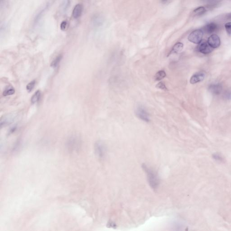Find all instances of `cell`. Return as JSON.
Masks as SVG:
<instances>
[{"instance_id":"obj_7","label":"cell","mask_w":231,"mask_h":231,"mask_svg":"<svg viewBox=\"0 0 231 231\" xmlns=\"http://www.w3.org/2000/svg\"><path fill=\"white\" fill-rule=\"evenodd\" d=\"M83 9V5L80 4H78L75 6L72 12V16L74 19H78L81 16Z\"/></svg>"},{"instance_id":"obj_5","label":"cell","mask_w":231,"mask_h":231,"mask_svg":"<svg viewBox=\"0 0 231 231\" xmlns=\"http://www.w3.org/2000/svg\"><path fill=\"white\" fill-rule=\"evenodd\" d=\"M199 51L204 54H208L212 52L213 48L208 44V42H200L198 48Z\"/></svg>"},{"instance_id":"obj_11","label":"cell","mask_w":231,"mask_h":231,"mask_svg":"<svg viewBox=\"0 0 231 231\" xmlns=\"http://www.w3.org/2000/svg\"><path fill=\"white\" fill-rule=\"evenodd\" d=\"M209 90L213 94L218 95L220 94L222 91V86L220 84L212 85L209 86Z\"/></svg>"},{"instance_id":"obj_20","label":"cell","mask_w":231,"mask_h":231,"mask_svg":"<svg viewBox=\"0 0 231 231\" xmlns=\"http://www.w3.org/2000/svg\"><path fill=\"white\" fill-rule=\"evenodd\" d=\"M35 84H36V81L35 80L32 81L31 82H30L27 85V86H26V89L29 92H31L34 88Z\"/></svg>"},{"instance_id":"obj_13","label":"cell","mask_w":231,"mask_h":231,"mask_svg":"<svg viewBox=\"0 0 231 231\" xmlns=\"http://www.w3.org/2000/svg\"><path fill=\"white\" fill-rule=\"evenodd\" d=\"M14 93H15V89L12 86H10L5 89L3 92V95L4 96H7L12 95Z\"/></svg>"},{"instance_id":"obj_17","label":"cell","mask_w":231,"mask_h":231,"mask_svg":"<svg viewBox=\"0 0 231 231\" xmlns=\"http://www.w3.org/2000/svg\"><path fill=\"white\" fill-rule=\"evenodd\" d=\"M47 7H48V6H46L45 8H43L42 10H41V11L38 13V14L36 15V17H35V19H34V24H36L38 22L39 20H40V19H41L42 17V15L44 14V12H45V11H46Z\"/></svg>"},{"instance_id":"obj_14","label":"cell","mask_w":231,"mask_h":231,"mask_svg":"<svg viewBox=\"0 0 231 231\" xmlns=\"http://www.w3.org/2000/svg\"><path fill=\"white\" fill-rule=\"evenodd\" d=\"M41 94V93L39 90H38L34 93V94L32 96L31 99V102L32 103L34 104L37 103L39 100Z\"/></svg>"},{"instance_id":"obj_3","label":"cell","mask_w":231,"mask_h":231,"mask_svg":"<svg viewBox=\"0 0 231 231\" xmlns=\"http://www.w3.org/2000/svg\"><path fill=\"white\" fill-rule=\"evenodd\" d=\"M135 114L138 118L145 122L150 121V116L149 113L142 106H137L135 110Z\"/></svg>"},{"instance_id":"obj_21","label":"cell","mask_w":231,"mask_h":231,"mask_svg":"<svg viewBox=\"0 0 231 231\" xmlns=\"http://www.w3.org/2000/svg\"><path fill=\"white\" fill-rule=\"evenodd\" d=\"M156 87L157 88L162 89V90H165V91H167L168 90V89H167L165 84L162 82H159V83H158L157 85H156Z\"/></svg>"},{"instance_id":"obj_19","label":"cell","mask_w":231,"mask_h":231,"mask_svg":"<svg viewBox=\"0 0 231 231\" xmlns=\"http://www.w3.org/2000/svg\"><path fill=\"white\" fill-rule=\"evenodd\" d=\"M70 0H64L62 3V10L63 11H66L70 5Z\"/></svg>"},{"instance_id":"obj_23","label":"cell","mask_w":231,"mask_h":231,"mask_svg":"<svg viewBox=\"0 0 231 231\" xmlns=\"http://www.w3.org/2000/svg\"><path fill=\"white\" fill-rule=\"evenodd\" d=\"M68 23L66 20H64L61 23L60 25V29L62 31H65L67 27Z\"/></svg>"},{"instance_id":"obj_1","label":"cell","mask_w":231,"mask_h":231,"mask_svg":"<svg viewBox=\"0 0 231 231\" xmlns=\"http://www.w3.org/2000/svg\"><path fill=\"white\" fill-rule=\"evenodd\" d=\"M142 166L143 170L147 174L150 186L153 189H157L159 184V180L157 174L152 170L147 167L146 165H143Z\"/></svg>"},{"instance_id":"obj_24","label":"cell","mask_w":231,"mask_h":231,"mask_svg":"<svg viewBox=\"0 0 231 231\" xmlns=\"http://www.w3.org/2000/svg\"><path fill=\"white\" fill-rule=\"evenodd\" d=\"M162 1H163V2H165V1H167V0H162Z\"/></svg>"},{"instance_id":"obj_6","label":"cell","mask_w":231,"mask_h":231,"mask_svg":"<svg viewBox=\"0 0 231 231\" xmlns=\"http://www.w3.org/2000/svg\"><path fill=\"white\" fill-rule=\"evenodd\" d=\"M205 75V73L204 71L197 72L192 75L190 79V83L195 84L203 80Z\"/></svg>"},{"instance_id":"obj_4","label":"cell","mask_w":231,"mask_h":231,"mask_svg":"<svg viewBox=\"0 0 231 231\" xmlns=\"http://www.w3.org/2000/svg\"><path fill=\"white\" fill-rule=\"evenodd\" d=\"M207 42L213 48H218L221 44L220 38L216 34H213L210 36L208 39Z\"/></svg>"},{"instance_id":"obj_2","label":"cell","mask_w":231,"mask_h":231,"mask_svg":"<svg viewBox=\"0 0 231 231\" xmlns=\"http://www.w3.org/2000/svg\"><path fill=\"white\" fill-rule=\"evenodd\" d=\"M203 32L201 29H196L193 31L188 36L189 41L196 44H199L202 41Z\"/></svg>"},{"instance_id":"obj_9","label":"cell","mask_w":231,"mask_h":231,"mask_svg":"<svg viewBox=\"0 0 231 231\" xmlns=\"http://www.w3.org/2000/svg\"><path fill=\"white\" fill-rule=\"evenodd\" d=\"M15 115H13L12 114H9L4 116L3 117L1 118V125L8 124L11 122L13 121L14 119L15 118Z\"/></svg>"},{"instance_id":"obj_12","label":"cell","mask_w":231,"mask_h":231,"mask_svg":"<svg viewBox=\"0 0 231 231\" xmlns=\"http://www.w3.org/2000/svg\"><path fill=\"white\" fill-rule=\"evenodd\" d=\"M183 48V43L181 42H178L174 45L171 50V53H178L181 51Z\"/></svg>"},{"instance_id":"obj_8","label":"cell","mask_w":231,"mask_h":231,"mask_svg":"<svg viewBox=\"0 0 231 231\" xmlns=\"http://www.w3.org/2000/svg\"><path fill=\"white\" fill-rule=\"evenodd\" d=\"M95 150L97 155L99 157H103L104 155L105 152V149L104 146L103 144L100 142L97 143L95 144Z\"/></svg>"},{"instance_id":"obj_22","label":"cell","mask_w":231,"mask_h":231,"mask_svg":"<svg viewBox=\"0 0 231 231\" xmlns=\"http://www.w3.org/2000/svg\"><path fill=\"white\" fill-rule=\"evenodd\" d=\"M226 30L228 35H231V22L227 23L225 25Z\"/></svg>"},{"instance_id":"obj_10","label":"cell","mask_w":231,"mask_h":231,"mask_svg":"<svg viewBox=\"0 0 231 231\" xmlns=\"http://www.w3.org/2000/svg\"><path fill=\"white\" fill-rule=\"evenodd\" d=\"M217 29V25L214 23H208L204 27V30L208 34H211L214 32Z\"/></svg>"},{"instance_id":"obj_15","label":"cell","mask_w":231,"mask_h":231,"mask_svg":"<svg viewBox=\"0 0 231 231\" xmlns=\"http://www.w3.org/2000/svg\"><path fill=\"white\" fill-rule=\"evenodd\" d=\"M166 74L164 70H160L157 72L154 76L155 80L156 81H160L164 79L166 77Z\"/></svg>"},{"instance_id":"obj_16","label":"cell","mask_w":231,"mask_h":231,"mask_svg":"<svg viewBox=\"0 0 231 231\" xmlns=\"http://www.w3.org/2000/svg\"><path fill=\"white\" fill-rule=\"evenodd\" d=\"M62 58V56L61 55H59L57 56L51 63V66L52 67L55 68L58 66L59 64L60 61H61Z\"/></svg>"},{"instance_id":"obj_18","label":"cell","mask_w":231,"mask_h":231,"mask_svg":"<svg viewBox=\"0 0 231 231\" xmlns=\"http://www.w3.org/2000/svg\"><path fill=\"white\" fill-rule=\"evenodd\" d=\"M206 10L205 7L201 6V7H198L197 8L195 9L193 11V13L195 15L199 16V15H202V14H205L206 12Z\"/></svg>"}]
</instances>
